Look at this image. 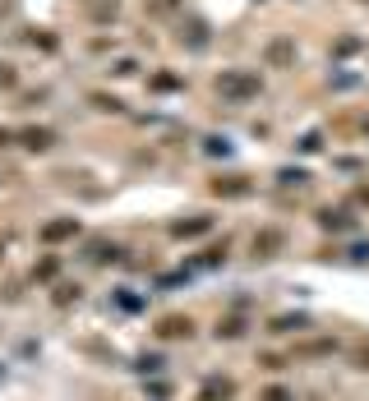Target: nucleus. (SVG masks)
<instances>
[{"label":"nucleus","instance_id":"nucleus-3","mask_svg":"<svg viewBox=\"0 0 369 401\" xmlns=\"http://www.w3.org/2000/svg\"><path fill=\"white\" fill-rule=\"evenodd\" d=\"M24 143H28V148H51V130H28Z\"/></svg>","mask_w":369,"mask_h":401},{"label":"nucleus","instance_id":"nucleus-4","mask_svg":"<svg viewBox=\"0 0 369 401\" xmlns=\"http://www.w3.org/2000/svg\"><path fill=\"white\" fill-rule=\"evenodd\" d=\"M231 392H236V387L222 378V383H208V387H203V401H217V397H231Z\"/></svg>","mask_w":369,"mask_h":401},{"label":"nucleus","instance_id":"nucleus-1","mask_svg":"<svg viewBox=\"0 0 369 401\" xmlns=\"http://www.w3.org/2000/svg\"><path fill=\"white\" fill-rule=\"evenodd\" d=\"M65 236H79V222H51V226H42V240H65Z\"/></svg>","mask_w":369,"mask_h":401},{"label":"nucleus","instance_id":"nucleus-2","mask_svg":"<svg viewBox=\"0 0 369 401\" xmlns=\"http://www.w3.org/2000/svg\"><path fill=\"white\" fill-rule=\"evenodd\" d=\"M189 328H194V323L189 318H162V337H189Z\"/></svg>","mask_w":369,"mask_h":401},{"label":"nucleus","instance_id":"nucleus-6","mask_svg":"<svg viewBox=\"0 0 369 401\" xmlns=\"http://www.w3.org/2000/svg\"><path fill=\"white\" fill-rule=\"evenodd\" d=\"M0 83H14V74H9V70H5V65H0Z\"/></svg>","mask_w":369,"mask_h":401},{"label":"nucleus","instance_id":"nucleus-5","mask_svg":"<svg viewBox=\"0 0 369 401\" xmlns=\"http://www.w3.org/2000/svg\"><path fill=\"white\" fill-rule=\"evenodd\" d=\"M264 401H291V392H281V387H268Z\"/></svg>","mask_w":369,"mask_h":401}]
</instances>
